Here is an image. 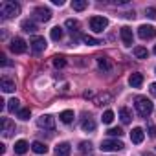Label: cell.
Wrapping results in <instances>:
<instances>
[{
    "instance_id": "cell-23",
    "label": "cell",
    "mask_w": 156,
    "mask_h": 156,
    "mask_svg": "<svg viewBox=\"0 0 156 156\" xmlns=\"http://www.w3.org/2000/svg\"><path fill=\"white\" fill-rule=\"evenodd\" d=\"M87 8H88L87 0H73V2H72V9H75V11H83Z\"/></svg>"
},
{
    "instance_id": "cell-27",
    "label": "cell",
    "mask_w": 156,
    "mask_h": 156,
    "mask_svg": "<svg viewBox=\"0 0 156 156\" xmlns=\"http://www.w3.org/2000/svg\"><path fill=\"white\" fill-rule=\"evenodd\" d=\"M132 53H134L138 59H147V55H149V51H147L143 46H136V48L132 50Z\"/></svg>"
},
{
    "instance_id": "cell-42",
    "label": "cell",
    "mask_w": 156,
    "mask_h": 156,
    "mask_svg": "<svg viewBox=\"0 0 156 156\" xmlns=\"http://www.w3.org/2000/svg\"><path fill=\"white\" fill-rule=\"evenodd\" d=\"M143 156H152V154H143Z\"/></svg>"
},
{
    "instance_id": "cell-12",
    "label": "cell",
    "mask_w": 156,
    "mask_h": 156,
    "mask_svg": "<svg viewBox=\"0 0 156 156\" xmlns=\"http://www.w3.org/2000/svg\"><path fill=\"white\" fill-rule=\"evenodd\" d=\"M55 156H70V152H72V145L68 143V141H62V143H59L57 147H55Z\"/></svg>"
},
{
    "instance_id": "cell-39",
    "label": "cell",
    "mask_w": 156,
    "mask_h": 156,
    "mask_svg": "<svg viewBox=\"0 0 156 156\" xmlns=\"http://www.w3.org/2000/svg\"><path fill=\"white\" fill-rule=\"evenodd\" d=\"M83 96H85V98H87V99H88V98H92V96H94V92H92V90H87V92H85V94H83Z\"/></svg>"
},
{
    "instance_id": "cell-6",
    "label": "cell",
    "mask_w": 156,
    "mask_h": 156,
    "mask_svg": "<svg viewBox=\"0 0 156 156\" xmlns=\"http://www.w3.org/2000/svg\"><path fill=\"white\" fill-rule=\"evenodd\" d=\"M37 125H39L41 129L51 130V129L55 127V118H53V116H50V114H42V116L37 119Z\"/></svg>"
},
{
    "instance_id": "cell-41",
    "label": "cell",
    "mask_w": 156,
    "mask_h": 156,
    "mask_svg": "<svg viewBox=\"0 0 156 156\" xmlns=\"http://www.w3.org/2000/svg\"><path fill=\"white\" fill-rule=\"evenodd\" d=\"M6 152V145L4 143H0V154H4Z\"/></svg>"
},
{
    "instance_id": "cell-21",
    "label": "cell",
    "mask_w": 156,
    "mask_h": 156,
    "mask_svg": "<svg viewBox=\"0 0 156 156\" xmlns=\"http://www.w3.org/2000/svg\"><path fill=\"white\" fill-rule=\"evenodd\" d=\"M119 118H121V121H123V123H130L132 114H130V110H129L127 107H121V108H119Z\"/></svg>"
},
{
    "instance_id": "cell-26",
    "label": "cell",
    "mask_w": 156,
    "mask_h": 156,
    "mask_svg": "<svg viewBox=\"0 0 156 156\" xmlns=\"http://www.w3.org/2000/svg\"><path fill=\"white\" fill-rule=\"evenodd\" d=\"M81 39H83V42H85V44H88V46H98V44H103L99 39H96V37H92V35H83Z\"/></svg>"
},
{
    "instance_id": "cell-33",
    "label": "cell",
    "mask_w": 156,
    "mask_h": 156,
    "mask_svg": "<svg viewBox=\"0 0 156 156\" xmlns=\"http://www.w3.org/2000/svg\"><path fill=\"white\" fill-rule=\"evenodd\" d=\"M108 134L114 136V138H119V136H123V130L119 127H112V129H108Z\"/></svg>"
},
{
    "instance_id": "cell-7",
    "label": "cell",
    "mask_w": 156,
    "mask_h": 156,
    "mask_svg": "<svg viewBox=\"0 0 156 156\" xmlns=\"http://www.w3.org/2000/svg\"><path fill=\"white\" fill-rule=\"evenodd\" d=\"M33 17H35L37 20H41V22H48V20L51 19V11H50L48 8H44V6H39V8H35Z\"/></svg>"
},
{
    "instance_id": "cell-22",
    "label": "cell",
    "mask_w": 156,
    "mask_h": 156,
    "mask_svg": "<svg viewBox=\"0 0 156 156\" xmlns=\"http://www.w3.org/2000/svg\"><path fill=\"white\" fill-rule=\"evenodd\" d=\"M31 149H33V152H37V154H46V152H48V147H46L44 143H41V141H33V143H31Z\"/></svg>"
},
{
    "instance_id": "cell-10",
    "label": "cell",
    "mask_w": 156,
    "mask_h": 156,
    "mask_svg": "<svg viewBox=\"0 0 156 156\" xmlns=\"http://www.w3.org/2000/svg\"><path fill=\"white\" fill-rule=\"evenodd\" d=\"M0 125H2V134H4L6 138H9V136L15 132V123H13L11 119H8V118H2V119H0Z\"/></svg>"
},
{
    "instance_id": "cell-2",
    "label": "cell",
    "mask_w": 156,
    "mask_h": 156,
    "mask_svg": "<svg viewBox=\"0 0 156 156\" xmlns=\"http://www.w3.org/2000/svg\"><path fill=\"white\" fill-rule=\"evenodd\" d=\"M0 13H2L4 19H13L20 13V6L17 2H11V0H8V2H2L0 4Z\"/></svg>"
},
{
    "instance_id": "cell-43",
    "label": "cell",
    "mask_w": 156,
    "mask_h": 156,
    "mask_svg": "<svg viewBox=\"0 0 156 156\" xmlns=\"http://www.w3.org/2000/svg\"><path fill=\"white\" fill-rule=\"evenodd\" d=\"M152 51H154V53H156V46H154V50H152Z\"/></svg>"
},
{
    "instance_id": "cell-25",
    "label": "cell",
    "mask_w": 156,
    "mask_h": 156,
    "mask_svg": "<svg viewBox=\"0 0 156 156\" xmlns=\"http://www.w3.org/2000/svg\"><path fill=\"white\" fill-rule=\"evenodd\" d=\"M64 26H66L72 33H77V31H79V22H77L75 19H68V20L64 22Z\"/></svg>"
},
{
    "instance_id": "cell-9",
    "label": "cell",
    "mask_w": 156,
    "mask_h": 156,
    "mask_svg": "<svg viewBox=\"0 0 156 156\" xmlns=\"http://www.w3.org/2000/svg\"><path fill=\"white\" fill-rule=\"evenodd\" d=\"M119 35H121V41H123L125 46H132L134 44V35H132V30L129 26H123L119 30Z\"/></svg>"
},
{
    "instance_id": "cell-44",
    "label": "cell",
    "mask_w": 156,
    "mask_h": 156,
    "mask_svg": "<svg viewBox=\"0 0 156 156\" xmlns=\"http://www.w3.org/2000/svg\"><path fill=\"white\" fill-rule=\"evenodd\" d=\"M154 70H156V68H154Z\"/></svg>"
},
{
    "instance_id": "cell-38",
    "label": "cell",
    "mask_w": 156,
    "mask_h": 156,
    "mask_svg": "<svg viewBox=\"0 0 156 156\" xmlns=\"http://www.w3.org/2000/svg\"><path fill=\"white\" fill-rule=\"evenodd\" d=\"M149 134H151L152 138H156V125H152V127L149 129Z\"/></svg>"
},
{
    "instance_id": "cell-29",
    "label": "cell",
    "mask_w": 156,
    "mask_h": 156,
    "mask_svg": "<svg viewBox=\"0 0 156 156\" xmlns=\"http://www.w3.org/2000/svg\"><path fill=\"white\" fill-rule=\"evenodd\" d=\"M53 66H55V68H64V66H66V57L55 55V57H53Z\"/></svg>"
},
{
    "instance_id": "cell-30",
    "label": "cell",
    "mask_w": 156,
    "mask_h": 156,
    "mask_svg": "<svg viewBox=\"0 0 156 156\" xmlns=\"http://www.w3.org/2000/svg\"><path fill=\"white\" fill-rule=\"evenodd\" d=\"M19 108H20V101H19V99L13 98V99L8 101V110H9V112H15V110H19Z\"/></svg>"
},
{
    "instance_id": "cell-19",
    "label": "cell",
    "mask_w": 156,
    "mask_h": 156,
    "mask_svg": "<svg viewBox=\"0 0 156 156\" xmlns=\"http://www.w3.org/2000/svg\"><path fill=\"white\" fill-rule=\"evenodd\" d=\"M81 127H83V130L92 132V130H96V121H94L92 118H85V119H83V123H81Z\"/></svg>"
},
{
    "instance_id": "cell-20",
    "label": "cell",
    "mask_w": 156,
    "mask_h": 156,
    "mask_svg": "<svg viewBox=\"0 0 156 156\" xmlns=\"http://www.w3.org/2000/svg\"><path fill=\"white\" fill-rule=\"evenodd\" d=\"M110 99H112V96H110L108 92H103V94H99V96L94 99V103H96V105H107Z\"/></svg>"
},
{
    "instance_id": "cell-18",
    "label": "cell",
    "mask_w": 156,
    "mask_h": 156,
    "mask_svg": "<svg viewBox=\"0 0 156 156\" xmlns=\"http://www.w3.org/2000/svg\"><path fill=\"white\" fill-rule=\"evenodd\" d=\"M22 30L26 31V33H35L37 31V24L33 22V20H22Z\"/></svg>"
},
{
    "instance_id": "cell-31",
    "label": "cell",
    "mask_w": 156,
    "mask_h": 156,
    "mask_svg": "<svg viewBox=\"0 0 156 156\" xmlns=\"http://www.w3.org/2000/svg\"><path fill=\"white\" fill-rule=\"evenodd\" d=\"M30 116H31V110H30V108H20V110H19V118H20V119L26 121V119H30Z\"/></svg>"
},
{
    "instance_id": "cell-13",
    "label": "cell",
    "mask_w": 156,
    "mask_h": 156,
    "mask_svg": "<svg viewBox=\"0 0 156 156\" xmlns=\"http://www.w3.org/2000/svg\"><path fill=\"white\" fill-rule=\"evenodd\" d=\"M143 138H145V134H143V129H141V127H134V129L130 130V140H132V143H141Z\"/></svg>"
},
{
    "instance_id": "cell-24",
    "label": "cell",
    "mask_w": 156,
    "mask_h": 156,
    "mask_svg": "<svg viewBox=\"0 0 156 156\" xmlns=\"http://www.w3.org/2000/svg\"><path fill=\"white\" fill-rule=\"evenodd\" d=\"M59 119L62 121V123H72L73 121V110H64V112H61V116H59Z\"/></svg>"
},
{
    "instance_id": "cell-16",
    "label": "cell",
    "mask_w": 156,
    "mask_h": 156,
    "mask_svg": "<svg viewBox=\"0 0 156 156\" xmlns=\"http://www.w3.org/2000/svg\"><path fill=\"white\" fill-rule=\"evenodd\" d=\"M0 88H2L6 94H9V92H15V81H11V79H4L0 81Z\"/></svg>"
},
{
    "instance_id": "cell-28",
    "label": "cell",
    "mask_w": 156,
    "mask_h": 156,
    "mask_svg": "<svg viewBox=\"0 0 156 156\" xmlns=\"http://www.w3.org/2000/svg\"><path fill=\"white\" fill-rule=\"evenodd\" d=\"M50 37H51L53 41H61V39H62V28H61V26H55V28L50 31Z\"/></svg>"
},
{
    "instance_id": "cell-11",
    "label": "cell",
    "mask_w": 156,
    "mask_h": 156,
    "mask_svg": "<svg viewBox=\"0 0 156 156\" xmlns=\"http://www.w3.org/2000/svg\"><path fill=\"white\" fill-rule=\"evenodd\" d=\"M30 44H31V50H33L35 53H41V51H44V48H46L44 37H33V39L30 41Z\"/></svg>"
},
{
    "instance_id": "cell-4",
    "label": "cell",
    "mask_w": 156,
    "mask_h": 156,
    "mask_svg": "<svg viewBox=\"0 0 156 156\" xmlns=\"http://www.w3.org/2000/svg\"><path fill=\"white\" fill-rule=\"evenodd\" d=\"M107 26H108V20H107L105 17H92V19H90V28H92V31H96V33H101Z\"/></svg>"
},
{
    "instance_id": "cell-36",
    "label": "cell",
    "mask_w": 156,
    "mask_h": 156,
    "mask_svg": "<svg viewBox=\"0 0 156 156\" xmlns=\"http://www.w3.org/2000/svg\"><path fill=\"white\" fill-rule=\"evenodd\" d=\"M0 62H2L4 66H9V64H11V62L8 61V57H6V55H0Z\"/></svg>"
},
{
    "instance_id": "cell-37",
    "label": "cell",
    "mask_w": 156,
    "mask_h": 156,
    "mask_svg": "<svg viewBox=\"0 0 156 156\" xmlns=\"http://www.w3.org/2000/svg\"><path fill=\"white\" fill-rule=\"evenodd\" d=\"M149 90H151V96H154V98H156V83H151Z\"/></svg>"
},
{
    "instance_id": "cell-15",
    "label": "cell",
    "mask_w": 156,
    "mask_h": 156,
    "mask_svg": "<svg viewBox=\"0 0 156 156\" xmlns=\"http://www.w3.org/2000/svg\"><path fill=\"white\" fill-rule=\"evenodd\" d=\"M98 66H99V70H103V72H110L112 70V62H110V59L108 57H98Z\"/></svg>"
},
{
    "instance_id": "cell-35",
    "label": "cell",
    "mask_w": 156,
    "mask_h": 156,
    "mask_svg": "<svg viewBox=\"0 0 156 156\" xmlns=\"http://www.w3.org/2000/svg\"><path fill=\"white\" fill-rule=\"evenodd\" d=\"M90 147H92V143H90V141H88V143H87V141H83V143L79 145V149H81L83 152H87V151H90Z\"/></svg>"
},
{
    "instance_id": "cell-1",
    "label": "cell",
    "mask_w": 156,
    "mask_h": 156,
    "mask_svg": "<svg viewBox=\"0 0 156 156\" xmlns=\"http://www.w3.org/2000/svg\"><path fill=\"white\" fill-rule=\"evenodd\" d=\"M134 107H136V110H138V114H140L141 118H147V116H149V114H152V110H154L152 101H151V99H147V98H143V96L136 98Z\"/></svg>"
},
{
    "instance_id": "cell-17",
    "label": "cell",
    "mask_w": 156,
    "mask_h": 156,
    "mask_svg": "<svg viewBox=\"0 0 156 156\" xmlns=\"http://www.w3.org/2000/svg\"><path fill=\"white\" fill-rule=\"evenodd\" d=\"M28 149H30V145H28V141H24V140H19V141L15 143V152H17V154H26Z\"/></svg>"
},
{
    "instance_id": "cell-14",
    "label": "cell",
    "mask_w": 156,
    "mask_h": 156,
    "mask_svg": "<svg viewBox=\"0 0 156 156\" xmlns=\"http://www.w3.org/2000/svg\"><path fill=\"white\" fill-rule=\"evenodd\" d=\"M129 85L132 87V88H140L141 85H143V75L141 73H130V77H129Z\"/></svg>"
},
{
    "instance_id": "cell-32",
    "label": "cell",
    "mask_w": 156,
    "mask_h": 156,
    "mask_svg": "<svg viewBox=\"0 0 156 156\" xmlns=\"http://www.w3.org/2000/svg\"><path fill=\"white\" fill-rule=\"evenodd\" d=\"M112 119H114V112H112V110H107V112L103 114V123L108 125V123H112Z\"/></svg>"
},
{
    "instance_id": "cell-8",
    "label": "cell",
    "mask_w": 156,
    "mask_h": 156,
    "mask_svg": "<svg viewBox=\"0 0 156 156\" xmlns=\"http://www.w3.org/2000/svg\"><path fill=\"white\" fill-rule=\"evenodd\" d=\"M11 51L13 53H24L26 50H28V44H26V41L24 39H20V37H15L13 41H11Z\"/></svg>"
},
{
    "instance_id": "cell-5",
    "label": "cell",
    "mask_w": 156,
    "mask_h": 156,
    "mask_svg": "<svg viewBox=\"0 0 156 156\" xmlns=\"http://www.w3.org/2000/svg\"><path fill=\"white\" fill-rule=\"evenodd\" d=\"M125 145H123V141H119V140H105L103 143H101V151H107V152H114V151H121Z\"/></svg>"
},
{
    "instance_id": "cell-3",
    "label": "cell",
    "mask_w": 156,
    "mask_h": 156,
    "mask_svg": "<svg viewBox=\"0 0 156 156\" xmlns=\"http://www.w3.org/2000/svg\"><path fill=\"white\" fill-rule=\"evenodd\" d=\"M138 35H140V39H143V41L154 39V37H156V28H154V26H149V24H141V26L138 28Z\"/></svg>"
},
{
    "instance_id": "cell-34",
    "label": "cell",
    "mask_w": 156,
    "mask_h": 156,
    "mask_svg": "<svg viewBox=\"0 0 156 156\" xmlns=\"http://www.w3.org/2000/svg\"><path fill=\"white\" fill-rule=\"evenodd\" d=\"M145 15H147L149 19L156 20V8H147V9H145Z\"/></svg>"
},
{
    "instance_id": "cell-40",
    "label": "cell",
    "mask_w": 156,
    "mask_h": 156,
    "mask_svg": "<svg viewBox=\"0 0 156 156\" xmlns=\"http://www.w3.org/2000/svg\"><path fill=\"white\" fill-rule=\"evenodd\" d=\"M51 2H53L55 6H62V4H64V2H62V0H51Z\"/></svg>"
}]
</instances>
